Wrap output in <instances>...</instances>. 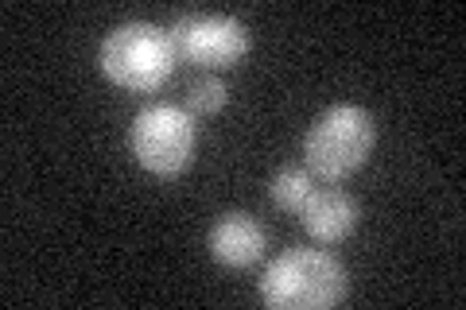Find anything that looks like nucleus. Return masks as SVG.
I'll return each instance as SVG.
<instances>
[{"instance_id":"nucleus-1","label":"nucleus","mask_w":466,"mask_h":310,"mask_svg":"<svg viewBox=\"0 0 466 310\" xmlns=\"http://www.w3.org/2000/svg\"><path fill=\"white\" fill-rule=\"evenodd\" d=\"M260 299L272 310L339 306L346 299V268L327 248H288L265 268Z\"/></svg>"},{"instance_id":"nucleus-2","label":"nucleus","mask_w":466,"mask_h":310,"mask_svg":"<svg viewBox=\"0 0 466 310\" xmlns=\"http://www.w3.org/2000/svg\"><path fill=\"white\" fill-rule=\"evenodd\" d=\"M97 63H101V74L113 85H121V90L156 94L175 74V66H179V55H175V43L164 27L133 20V24L113 27L106 35Z\"/></svg>"},{"instance_id":"nucleus-3","label":"nucleus","mask_w":466,"mask_h":310,"mask_svg":"<svg viewBox=\"0 0 466 310\" xmlns=\"http://www.w3.org/2000/svg\"><path fill=\"white\" fill-rule=\"evenodd\" d=\"M377 128L361 105H330L303 136V167L319 183H342L366 167Z\"/></svg>"},{"instance_id":"nucleus-4","label":"nucleus","mask_w":466,"mask_h":310,"mask_svg":"<svg viewBox=\"0 0 466 310\" xmlns=\"http://www.w3.org/2000/svg\"><path fill=\"white\" fill-rule=\"evenodd\" d=\"M128 144H133V155L144 171L159 175V179H175L195 159L198 125L179 105H152L133 121Z\"/></svg>"},{"instance_id":"nucleus-5","label":"nucleus","mask_w":466,"mask_h":310,"mask_svg":"<svg viewBox=\"0 0 466 310\" xmlns=\"http://www.w3.org/2000/svg\"><path fill=\"white\" fill-rule=\"evenodd\" d=\"M171 43L179 63H195L202 70H233L249 55V32L233 16H179L171 24Z\"/></svg>"},{"instance_id":"nucleus-6","label":"nucleus","mask_w":466,"mask_h":310,"mask_svg":"<svg viewBox=\"0 0 466 310\" xmlns=\"http://www.w3.org/2000/svg\"><path fill=\"white\" fill-rule=\"evenodd\" d=\"M299 221L319 245H339L358 229L361 205L354 202V195H346L342 186L327 183V186L311 190V198L303 202V210H299Z\"/></svg>"},{"instance_id":"nucleus-7","label":"nucleus","mask_w":466,"mask_h":310,"mask_svg":"<svg viewBox=\"0 0 466 310\" xmlns=\"http://www.w3.org/2000/svg\"><path fill=\"white\" fill-rule=\"evenodd\" d=\"M265 245H268V233L249 214H222L207 233L210 256L218 264H226V268H253L265 256Z\"/></svg>"},{"instance_id":"nucleus-8","label":"nucleus","mask_w":466,"mask_h":310,"mask_svg":"<svg viewBox=\"0 0 466 310\" xmlns=\"http://www.w3.org/2000/svg\"><path fill=\"white\" fill-rule=\"evenodd\" d=\"M319 186V179L308 171V167H280L272 175V183H268V198L276 210H284V214H296L303 210V202L311 198V190Z\"/></svg>"},{"instance_id":"nucleus-9","label":"nucleus","mask_w":466,"mask_h":310,"mask_svg":"<svg viewBox=\"0 0 466 310\" xmlns=\"http://www.w3.org/2000/svg\"><path fill=\"white\" fill-rule=\"evenodd\" d=\"M226 101H229V90H226V82L218 78V74H202V78H195L191 85H187V113L191 116L222 113Z\"/></svg>"}]
</instances>
